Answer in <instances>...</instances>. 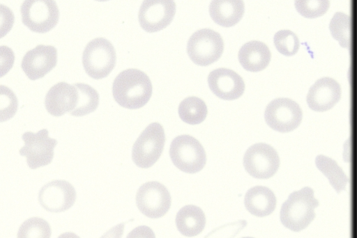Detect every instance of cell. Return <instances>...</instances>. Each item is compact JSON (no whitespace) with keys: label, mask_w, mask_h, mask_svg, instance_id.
Masks as SVG:
<instances>
[{"label":"cell","mask_w":357,"mask_h":238,"mask_svg":"<svg viewBox=\"0 0 357 238\" xmlns=\"http://www.w3.org/2000/svg\"><path fill=\"white\" fill-rule=\"evenodd\" d=\"M56 49L51 45H37L24 56L21 67L31 80L43 77L56 65Z\"/></svg>","instance_id":"14"},{"label":"cell","mask_w":357,"mask_h":238,"mask_svg":"<svg viewBox=\"0 0 357 238\" xmlns=\"http://www.w3.org/2000/svg\"><path fill=\"white\" fill-rule=\"evenodd\" d=\"M176 13V4L172 0H146L138 13L141 27L153 33L165 29L172 21Z\"/></svg>","instance_id":"12"},{"label":"cell","mask_w":357,"mask_h":238,"mask_svg":"<svg viewBox=\"0 0 357 238\" xmlns=\"http://www.w3.org/2000/svg\"><path fill=\"white\" fill-rule=\"evenodd\" d=\"M14 62L13 51L5 46H1V76L6 73Z\"/></svg>","instance_id":"31"},{"label":"cell","mask_w":357,"mask_h":238,"mask_svg":"<svg viewBox=\"0 0 357 238\" xmlns=\"http://www.w3.org/2000/svg\"><path fill=\"white\" fill-rule=\"evenodd\" d=\"M112 93L121 106L135 109L144 106L152 94L149 77L142 71L130 68L121 72L114 79Z\"/></svg>","instance_id":"1"},{"label":"cell","mask_w":357,"mask_h":238,"mask_svg":"<svg viewBox=\"0 0 357 238\" xmlns=\"http://www.w3.org/2000/svg\"><path fill=\"white\" fill-rule=\"evenodd\" d=\"M78 101V90L75 85L59 82L46 94L45 105L49 113L61 116L75 109Z\"/></svg>","instance_id":"17"},{"label":"cell","mask_w":357,"mask_h":238,"mask_svg":"<svg viewBox=\"0 0 357 238\" xmlns=\"http://www.w3.org/2000/svg\"><path fill=\"white\" fill-rule=\"evenodd\" d=\"M273 42L277 50L287 56L296 54L300 46L297 35L291 31L287 29L276 32Z\"/></svg>","instance_id":"27"},{"label":"cell","mask_w":357,"mask_h":238,"mask_svg":"<svg viewBox=\"0 0 357 238\" xmlns=\"http://www.w3.org/2000/svg\"><path fill=\"white\" fill-rule=\"evenodd\" d=\"M319 201L314 196V191L308 187L290 193L282 204L280 219L287 228L299 232L306 228L315 217L314 209Z\"/></svg>","instance_id":"2"},{"label":"cell","mask_w":357,"mask_h":238,"mask_svg":"<svg viewBox=\"0 0 357 238\" xmlns=\"http://www.w3.org/2000/svg\"><path fill=\"white\" fill-rule=\"evenodd\" d=\"M169 156L174 166L186 173H196L204 167L206 152L202 144L192 136L183 134L173 139Z\"/></svg>","instance_id":"3"},{"label":"cell","mask_w":357,"mask_h":238,"mask_svg":"<svg viewBox=\"0 0 357 238\" xmlns=\"http://www.w3.org/2000/svg\"><path fill=\"white\" fill-rule=\"evenodd\" d=\"M303 117L300 106L289 98H277L266 106L264 118L266 124L279 132H289L297 128Z\"/></svg>","instance_id":"8"},{"label":"cell","mask_w":357,"mask_h":238,"mask_svg":"<svg viewBox=\"0 0 357 238\" xmlns=\"http://www.w3.org/2000/svg\"><path fill=\"white\" fill-rule=\"evenodd\" d=\"M175 222L180 233L191 237L198 235L203 231L206 225V217L200 207L188 205L178 210Z\"/></svg>","instance_id":"21"},{"label":"cell","mask_w":357,"mask_h":238,"mask_svg":"<svg viewBox=\"0 0 357 238\" xmlns=\"http://www.w3.org/2000/svg\"><path fill=\"white\" fill-rule=\"evenodd\" d=\"M17 99L8 87L0 86V120L6 121L12 118L17 109Z\"/></svg>","instance_id":"29"},{"label":"cell","mask_w":357,"mask_h":238,"mask_svg":"<svg viewBox=\"0 0 357 238\" xmlns=\"http://www.w3.org/2000/svg\"><path fill=\"white\" fill-rule=\"evenodd\" d=\"M178 112L183 122L189 125H198L205 120L208 110L202 99L192 96L181 101Z\"/></svg>","instance_id":"23"},{"label":"cell","mask_w":357,"mask_h":238,"mask_svg":"<svg viewBox=\"0 0 357 238\" xmlns=\"http://www.w3.org/2000/svg\"><path fill=\"white\" fill-rule=\"evenodd\" d=\"M296 10L306 18H317L324 15L330 3L327 0H298L294 2Z\"/></svg>","instance_id":"28"},{"label":"cell","mask_w":357,"mask_h":238,"mask_svg":"<svg viewBox=\"0 0 357 238\" xmlns=\"http://www.w3.org/2000/svg\"><path fill=\"white\" fill-rule=\"evenodd\" d=\"M116 59L114 46L104 38H96L90 41L82 54L84 70L96 79L106 77L114 69Z\"/></svg>","instance_id":"4"},{"label":"cell","mask_w":357,"mask_h":238,"mask_svg":"<svg viewBox=\"0 0 357 238\" xmlns=\"http://www.w3.org/2000/svg\"><path fill=\"white\" fill-rule=\"evenodd\" d=\"M246 209L252 215L264 217L273 212L276 207L274 193L264 186H255L248 190L244 198Z\"/></svg>","instance_id":"19"},{"label":"cell","mask_w":357,"mask_h":238,"mask_svg":"<svg viewBox=\"0 0 357 238\" xmlns=\"http://www.w3.org/2000/svg\"><path fill=\"white\" fill-rule=\"evenodd\" d=\"M329 30L333 39L339 45L350 49L352 45V21L351 17L344 13L337 12L329 23Z\"/></svg>","instance_id":"24"},{"label":"cell","mask_w":357,"mask_h":238,"mask_svg":"<svg viewBox=\"0 0 357 238\" xmlns=\"http://www.w3.org/2000/svg\"><path fill=\"white\" fill-rule=\"evenodd\" d=\"M51 234L50 225L45 219L32 217L22 223L17 238H50Z\"/></svg>","instance_id":"26"},{"label":"cell","mask_w":357,"mask_h":238,"mask_svg":"<svg viewBox=\"0 0 357 238\" xmlns=\"http://www.w3.org/2000/svg\"><path fill=\"white\" fill-rule=\"evenodd\" d=\"M340 97V84L333 78L325 77L317 80L310 88L306 101L312 110L324 112L333 108Z\"/></svg>","instance_id":"16"},{"label":"cell","mask_w":357,"mask_h":238,"mask_svg":"<svg viewBox=\"0 0 357 238\" xmlns=\"http://www.w3.org/2000/svg\"><path fill=\"white\" fill-rule=\"evenodd\" d=\"M315 164L338 193L345 189L349 182V178L335 160L319 154L315 159Z\"/></svg>","instance_id":"22"},{"label":"cell","mask_w":357,"mask_h":238,"mask_svg":"<svg viewBox=\"0 0 357 238\" xmlns=\"http://www.w3.org/2000/svg\"><path fill=\"white\" fill-rule=\"evenodd\" d=\"M224 49L221 35L210 29L195 32L187 43V52L192 61L202 66L208 65L218 60Z\"/></svg>","instance_id":"6"},{"label":"cell","mask_w":357,"mask_h":238,"mask_svg":"<svg viewBox=\"0 0 357 238\" xmlns=\"http://www.w3.org/2000/svg\"><path fill=\"white\" fill-rule=\"evenodd\" d=\"M58 238H80L73 232H68L60 235Z\"/></svg>","instance_id":"34"},{"label":"cell","mask_w":357,"mask_h":238,"mask_svg":"<svg viewBox=\"0 0 357 238\" xmlns=\"http://www.w3.org/2000/svg\"><path fill=\"white\" fill-rule=\"evenodd\" d=\"M165 141L162 126L158 122L149 125L132 146V158L134 163L142 168L152 166L160 158Z\"/></svg>","instance_id":"5"},{"label":"cell","mask_w":357,"mask_h":238,"mask_svg":"<svg viewBox=\"0 0 357 238\" xmlns=\"http://www.w3.org/2000/svg\"><path fill=\"white\" fill-rule=\"evenodd\" d=\"M1 36L2 37L12 27L14 16L10 10L1 5Z\"/></svg>","instance_id":"30"},{"label":"cell","mask_w":357,"mask_h":238,"mask_svg":"<svg viewBox=\"0 0 357 238\" xmlns=\"http://www.w3.org/2000/svg\"><path fill=\"white\" fill-rule=\"evenodd\" d=\"M126 238H155V236L151 228L140 225L130 231Z\"/></svg>","instance_id":"32"},{"label":"cell","mask_w":357,"mask_h":238,"mask_svg":"<svg viewBox=\"0 0 357 238\" xmlns=\"http://www.w3.org/2000/svg\"><path fill=\"white\" fill-rule=\"evenodd\" d=\"M22 138L24 145L20 150V154L26 157V163L30 168L36 169L52 162L57 141L48 136L46 129L37 133L26 132L22 134Z\"/></svg>","instance_id":"10"},{"label":"cell","mask_w":357,"mask_h":238,"mask_svg":"<svg viewBox=\"0 0 357 238\" xmlns=\"http://www.w3.org/2000/svg\"><path fill=\"white\" fill-rule=\"evenodd\" d=\"M241 238H254V237H241Z\"/></svg>","instance_id":"35"},{"label":"cell","mask_w":357,"mask_h":238,"mask_svg":"<svg viewBox=\"0 0 357 238\" xmlns=\"http://www.w3.org/2000/svg\"><path fill=\"white\" fill-rule=\"evenodd\" d=\"M271 57L268 46L258 40L245 43L239 49L238 55L242 67L250 72H259L265 69L269 64Z\"/></svg>","instance_id":"18"},{"label":"cell","mask_w":357,"mask_h":238,"mask_svg":"<svg viewBox=\"0 0 357 238\" xmlns=\"http://www.w3.org/2000/svg\"><path fill=\"white\" fill-rule=\"evenodd\" d=\"M244 9L241 0H214L209 5V14L216 24L231 27L241 20Z\"/></svg>","instance_id":"20"},{"label":"cell","mask_w":357,"mask_h":238,"mask_svg":"<svg viewBox=\"0 0 357 238\" xmlns=\"http://www.w3.org/2000/svg\"><path fill=\"white\" fill-rule=\"evenodd\" d=\"M136 204L146 216L158 219L163 216L171 206V196L161 183L152 181L143 184L136 193Z\"/></svg>","instance_id":"11"},{"label":"cell","mask_w":357,"mask_h":238,"mask_svg":"<svg viewBox=\"0 0 357 238\" xmlns=\"http://www.w3.org/2000/svg\"><path fill=\"white\" fill-rule=\"evenodd\" d=\"M78 90L76 107L70 113L74 116H83L93 112L99 104V94L91 86L77 83L74 84Z\"/></svg>","instance_id":"25"},{"label":"cell","mask_w":357,"mask_h":238,"mask_svg":"<svg viewBox=\"0 0 357 238\" xmlns=\"http://www.w3.org/2000/svg\"><path fill=\"white\" fill-rule=\"evenodd\" d=\"M124 223L115 225L106 232L100 238H121L123 230Z\"/></svg>","instance_id":"33"},{"label":"cell","mask_w":357,"mask_h":238,"mask_svg":"<svg viewBox=\"0 0 357 238\" xmlns=\"http://www.w3.org/2000/svg\"><path fill=\"white\" fill-rule=\"evenodd\" d=\"M211 90L218 97L233 100L240 97L245 90L242 77L236 72L227 68H218L208 76Z\"/></svg>","instance_id":"15"},{"label":"cell","mask_w":357,"mask_h":238,"mask_svg":"<svg viewBox=\"0 0 357 238\" xmlns=\"http://www.w3.org/2000/svg\"><path fill=\"white\" fill-rule=\"evenodd\" d=\"M75 199V188L66 180L48 182L38 193L40 205L50 212H61L68 209L74 205Z\"/></svg>","instance_id":"13"},{"label":"cell","mask_w":357,"mask_h":238,"mask_svg":"<svg viewBox=\"0 0 357 238\" xmlns=\"http://www.w3.org/2000/svg\"><path fill=\"white\" fill-rule=\"evenodd\" d=\"M246 172L257 179H268L273 176L280 166V158L270 145L255 143L246 150L243 157Z\"/></svg>","instance_id":"9"},{"label":"cell","mask_w":357,"mask_h":238,"mask_svg":"<svg viewBox=\"0 0 357 238\" xmlns=\"http://www.w3.org/2000/svg\"><path fill=\"white\" fill-rule=\"evenodd\" d=\"M22 23L31 31L46 33L58 23L59 11L54 1L26 0L20 7Z\"/></svg>","instance_id":"7"}]
</instances>
